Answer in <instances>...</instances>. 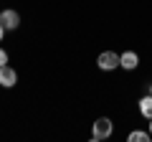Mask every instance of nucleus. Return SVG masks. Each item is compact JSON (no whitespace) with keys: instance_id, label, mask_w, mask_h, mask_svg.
Here are the masks:
<instances>
[{"instance_id":"nucleus-1","label":"nucleus","mask_w":152,"mask_h":142,"mask_svg":"<svg viewBox=\"0 0 152 142\" xmlns=\"http://www.w3.org/2000/svg\"><path fill=\"white\" fill-rule=\"evenodd\" d=\"M112 132H114L112 119H109V117H99V119L94 122V127H91V140L94 142L107 140V137H112Z\"/></svg>"},{"instance_id":"nucleus-2","label":"nucleus","mask_w":152,"mask_h":142,"mask_svg":"<svg viewBox=\"0 0 152 142\" xmlns=\"http://www.w3.org/2000/svg\"><path fill=\"white\" fill-rule=\"evenodd\" d=\"M96 66L102 71H114L117 66H119V53H114V51H104V53H99Z\"/></svg>"},{"instance_id":"nucleus-3","label":"nucleus","mask_w":152,"mask_h":142,"mask_svg":"<svg viewBox=\"0 0 152 142\" xmlns=\"http://www.w3.org/2000/svg\"><path fill=\"white\" fill-rule=\"evenodd\" d=\"M0 23L5 26V31H15V28L20 26V15H18L15 10H3L0 13Z\"/></svg>"},{"instance_id":"nucleus-4","label":"nucleus","mask_w":152,"mask_h":142,"mask_svg":"<svg viewBox=\"0 0 152 142\" xmlns=\"http://www.w3.org/2000/svg\"><path fill=\"white\" fill-rule=\"evenodd\" d=\"M15 81H18V74L10 69V66H0V86H5V89H10V86H15Z\"/></svg>"},{"instance_id":"nucleus-5","label":"nucleus","mask_w":152,"mask_h":142,"mask_svg":"<svg viewBox=\"0 0 152 142\" xmlns=\"http://www.w3.org/2000/svg\"><path fill=\"white\" fill-rule=\"evenodd\" d=\"M119 66L124 71H134L137 66H140V56H137L134 51H124V53L119 56Z\"/></svg>"},{"instance_id":"nucleus-6","label":"nucleus","mask_w":152,"mask_h":142,"mask_svg":"<svg viewBox=\"0 0 152 142\" xmlns=\"http://www.w3.org/2000/svg\"><path fill=\"white\" fill-rule=\"evenodd\" d=\"M140 112H142V117L152 119V94H147V97L140 99Z\"/></svg>"},{"instance_id":"nucleus-7","label":"nucleus","mask_w":152,"mask_h":142,"mask_svg":"<svg viewBox=\"0 0 152 142\" xmlns=\"http://www.w3.org/2000/svg\"><path fill=\"white\" fill-rule=\"evenodd\" d=\"M127 140L129 142H152V135H147V132H142V130H134V132H129Z\"/></svg>"},{"instance_id":"nucleus-8","label":"nucleus","mask_w":152,"mask_h":142,"mask_svg":"<svg viewBox=\"0 0 152 142\" xmlns=\"http://www.w3.org/2000/svg\"><path fill=\"white\" fill-rule=\"evenodd\" d=\"M5 64H8V51L0 48V66H5Z\"/></svg>"},{"instance_id":"nucleus-9","label":"nucleus","mask_w":152,"mask_h":142,"mask_svg":"<svg viewBox=\"0 0 152 142\" xmlns=\"http://www.w3.org/2000/svg\"><path fill=\"white\" fill-rule=\"evenodd\" d=\"M3 36H5V26L0 23V41H3Z\"/></svg>"},{"instance_id":"nucleus-10","label":"nucleus","mask_w":152,"mask_h":142,"mask_svg":"<svg viewBox=\"0 0 152 142\" xmlns=\"http://www.w3.org/2000/svg\"><path fill=\"white\" fill-rule=\"evenodd\" d=\"M150 135H152V119H150Z\"/></svg>"},{"instance_id":"nucleus-11","label":"nucleus","mask_w":152,"mask_h":142,"mask_svg":"<svg viewBox=\"0 0 152 142\" xmlns=\"http://www.w3.org/2000/svg\"><path fill=\"white\" fill-rule=\"evenodd\" d=\"M150 94H152V84H150Z\"/></svg>"}]
</instances>
